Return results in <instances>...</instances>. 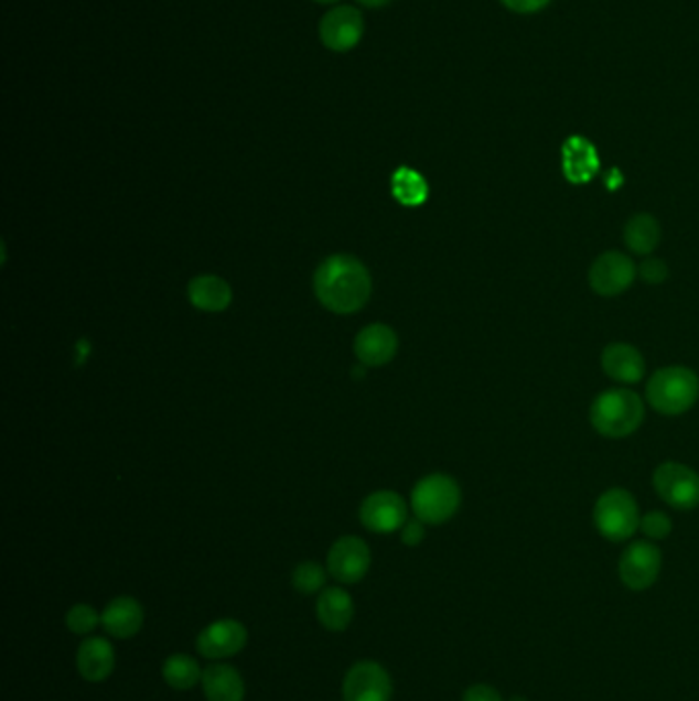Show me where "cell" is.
<instances>
[{
	"label": "cell",
	"mask_w": 699,
	"mask_h": 701,
	"mask_svg": "<svg viewBox=\"0 0 699 701\" xmlns=\"http://www.w3.org/2000/svg\"><path fill=\"white\" fill-rule=\"evenodd\" d=\"M314 292L324 308L335 314H353L372 295V276L357 257L333 255L322 261L314 276Z\"/></svg>",
	"instance_id": "6da1fadb"
},
{
	"label": "cell",
	"mask_w": 699,
	"mask_h": 701,
	"mask_svg": "<svg viewBox=\"0 0 699 701\" xmlns=\"http://www.w3.org/2000/svg\"><path fill=\"white\" fill-rule=\"evenodd\" d=\"M644 402L641 396L626 388H613L593 400L591 423L599 435L624 439L641 429Z\"/></svg>",
	"instance_id": "7a4b0ae2"
},
{
	"label": "cell",
	"mask_w": 699,
	"mask_h": 701,
	"mask_svg": "<svg viewBox=\"0 0 699 701\" xmlns=\"http://www.w3.org/2000/svg\"><path fill=\"white\" fill-rule=\"evenodd\" d=\"M699 398V378L689 367H663L646 384L648 405L667 417H677L691 409Z\"/></svg>",
	"instance_id": "3957f363"
},
{
	"label": "cell",
	"mask_w": 699,
	"mask_h": 701,
	"mask_svg": "<svg viewBox=\"0 0 699 701\" xmlns=\"http://www.w3.org/2000/svg\"><path fill=\"white\" fill-rule=\"evenodd\" d=\"M417 519L429 526H441L450 521L462 505V490L452 476L431 474L415 486L410 497Z\"/></svg>",
	"instance_id": "277c9868"
},
{
	"label": "cell",
	"mask_w": 699,
	"mask_h": 701,
	"mask_svg": "<svg viewBox=\"0 0 699 701\" xmlns=\"http://www.w3.org/2000/svg\"><path fill=\"white\" fill-rule=\"evenodd\" d=\"M641 519L636 498L624 488L603 493L593 509V521L599 533L610 541L630 540L641 529Z\"/></svg>",
	"instance_id": "5b68a950"
},
{
	"label": "cell",
	"mask_w": 699,
	"mask_h": 701,
	"mask_svg": "<svg viewBox=\"0 0 699 701\" xmlns=\"http://www.w3.org/2000/svg\"><path fill=\"white\" fill-rule=\"evenodd\" d=\"M655 490L673 509L691 511L699 505V474L679 462H665L656 467Z\"/></svg>",
	"instance_id": "8992f818"
},
{
	"label": "cell",
	"mask_w": 699,
	"mask_h": 701,
	"mask_svg": "<svg viewBox=\"0 0 699 701\" xmlns=\"http://www.w3.org/2000/svg\"><path fill=\"white\" fill-rule=\"evenodd\" d=\"M663 554L653 541L630 543L620 558V579L630 591H646L658 581Z\"/></svg>",
	"instance_id": "52a82bcc"
},
{
	"label": "cell",
	"mask_w": 699,
	"mask_h": 701,
	"mask_svg": "<svg viewBox=\"0 0 699 701\" xmlns=\"http://www.w3.org/2000/svg\"><path fill=\"white\" fill-rule=\"evenodd\" d=\"M392 691L390 675L374 660L353 665L343 679V701H390Z\"/></svg>",
	"instance_id": "ba28073f"
},
{
	"label": "cell",
	"mask_w": 699,
	"mask_h": 701,
	"mask_svg": "<svg viewBox=\"0 0 699 701\" xmlns=\"http://www.w3.org/2000/svg\"><path fill=\"white\" fill-rule=\"evenodd\" d=\"M372 567V552L362 538L345 536L333 543L326 556V570L338 583H359Z\"/></svg>",
	"instance_id": "9c48e42d"
},
{
	"label": "cell",
	"mask_w": 699,
	"mask_h": 701,
	"mask_svg": "<svg viewBox=\"0 0 699 701\" xmlns=\"http://www.w3.org/2000/svg\"><path fill=\"white\" fill-rule=\"evenodd\" d=\"M364 17L350 4L331 9L321 21V42L333 52H351L364 37Z\"/></svg>",
	"instance_id": "30bf717a"
},
{
	"label": "cell",
	"mask_w": 699,
	"mask_h": 701,
	"mask_svg": "<svg viewBox=\"0 0 699 701\" xmlns=\"http://www.w3.org/2000/svg\"><path fill=\"white\" fill-rule=\"evenodd\" d=\"M634 261L617 250H607L595 259L589 269V283L599 295H617L626 292L636 278Z\"/></svg>",
	"instance_id": "8fae6325"
},
{
	"label": "cell",
	"mask_w": 699,
	"mask_h": 701,
	"mask_svg": "<svg viewBox=\"0 0 699 701\" xmlns=\"http://www.w3.org/2000/svg\"><path fill=\"white\" fill-rule=\"evenodd\" d=\"M247 643V628L238 619L224 617V619L212 622L207 628L200 632L195 648L202 657L222 660V658L236 657Z\"/></svg>",
	"instance_id": "7c38bea8"
},
{
	"label": "cell",
	"mask_w": 699,
	"mask_h": 701,
	"mask_svg": "<svg viewBox=\"0 0 699 701\" xmlns=\"http://www.w3.org/2000/svg\"><path fill=\"white\" fill-rule=\"evenodd\" d=\"M408 507L405 498L392 490H379L365 498L359 519L374 533H392L407 524Z\"/></svg>",
	"instance_id": "4fadbf2b"
},
{
	"label": "cell",
	"mask_w": 699,
	"mask_h": 701,
	"mask_svg": "<svg viewBox=\"0 0 699 701\" xmlns=\"http://www.w3.org/2000/svg\"><path fill=\"white\" fill-rule=\"evenodd\" d=\"M76 669L88 683H101L116 669V648L107 638L90 636L76 650Z\"/></svg>",
	"instance_id": "5bb4252c"
},
{
	"label": "cell",
	"mask_w": 699,
	"mask_h": 701,
	"mask_svg": "<svg viewBox=\"0 0 699 701\" xmlns=\"http://www.w3.org/2000/svg\"><path fill=\"white\" fill-rule=\"evenodd\" d=\"M398 350V336L386 324H369L355 336V355L364 366L390 364Z\"/></svg>",
	"instance_id": "9a60e30c"
},
{
	"label": "cell",
	"mask_w": 699,
	"mask_h": 701,
	"mask_svg": "<svg viewBox=\"0 0 699 701\" xmlns=\"http://www.w3.org/2000/svg\"><path fill=\"white\" fill-rule=\"evenodd\" d=\"M601 169L598 148L583 136H570L562 147V173L570 183H589Z\"/></svg>",
	"instance_id": "2e32d148"
},
{
	"label": "cell",
	"mask_w": 699,
	"mask_h": 701,
	"mask_svg": "<svg viewBox=\"0 0 699 701\" xmlns=\"http://www.w3.org/2000/svg\"><path fill=\"white\" fill-rule=\"evenodd\" d=\"M101 626L117 640H130L144 626V610L133 597H117L103 610Z\"/></svg>",
	"instance_id": "e0dca14e"
},
{
	"label": "cell",
	"mask_w": 699,
	"mask_h": 701,
	"mask_svg": "<svg viewBox=\"0 0 699 701\" xmlns=\"http://www.w3.org/2000/svg\"><path fill=\"white\" fill-rule=\"evenodd\" d=\"M601 366L612 380L622 384H636L644 378L646 371L641 350L627 343L607 345L601 355Z\"/></svg>",
	"instance_id": "ac0fdd59"
},
{
	"label": "cell",
	"mask_w": 699,
	"mask_h": 701,
	"mask_svg": "<svg viewBox=\"0 0 699 701\" xmlns=\"http://www.w3.org/2000/svg\"><path fill=\"white\" fill-rule=\"evenodd\" d=\"M316 615L322 628L329 632H345L355 615V605L350 593L341 586H324L316 601Z\"/></svg>",
	"instance_id": "d6986e66"
},
{
	"label": "cell",
	"mask_w": 699,
	"mask_h": 701,
	"mask_svg": "<svg viewBox=\"0 0 699 701\" xmlns=\"http://www.w3.org/2000/svg\"><path fill=\"white\" fill-rule=\"evenodd\" d=\"M205 700L207 701H243L247 687L230 665H212L204 671L202 677Z\"/></svg>",
	"instance_id": "ffe728a7"
},
{
	"label": "cell",
	"mask_w": 699,
	"mask_h": 701,
	"mask_svg": "<svg viewBox=\"0 0 699 701\" xmlns=\"http://www.w3.org/2000/svg\"><path fill=\"white\" fill-rule=\"evenodd\" d=\"M191 304L204 312H222L230 306L233 302V290L228 281L218 276H200L191 279L190 290Z\"/></svg>",
	"instance_id": "44dd1931"
},
{
	"label": "cell",
	"mask_w": 699,
	"mask_h": 701,
	"mask_svg": "<svg viewBox=\"0 0 699 701\" xmlns=\"http://www.w3.org/2000/svg\"><path fill=\"white\" fill-rule=\"evenodd\" d=\"M624 240L627 249L634 255H650L660 242V226L650 214H636L627 219L624 228Z\"/></svg>",
	"instance_id": "7402d4cb"
},
{
	"label": "cell",
	"mask_w": 699,
	"mask_h": 701,
	"mask_svg": "<svg viewBox=\"0 0 699 701\" xmlns=\"http://www.w3.org/2000/svg\"><path fill=\"white\" fill-rule=\"evenodd\" d=\"M204 677L200 662L190 655H171L162 665V679L176 691H190Z\"/></svg>",
	"instance_id": "603a6c76"
},
{
	"label": "cell",
	"mask_w": 699,
	"mask_h": 701,
	"mask_svg": "<svg viewBox=\"0 0 699 701\" xmlns=\"http://www.w3.org/2000/svg\"><path fill=\"white\" fill-rule=\"evenodd\" d=\"M392 193L402 205H421L429 197V185L415 169L400 166L392 175Z\"/></svg>",
	"instance_id": "cb8c5ba5"
},
{
	"label": "cell",
	"mask_w": 699,
	"mask_h": 701,
	"mask_svg": "<svg viewBox=\"0 0 699 701\" xmlns=\"http://www.w3.org/2000/svg\"><path fill=\"white\" fill-rule=\"evenodd\" d=\"M293 589L302 595H314L321 593L326 584V570L316 562H302L295 567L292 574Z\"/></svg>",
	"instance_id": "d4e9b609"
},
{
	"label": "cell",
	"mask_w": 699,
	"mask_h": 701,
	"mask_svg": "<svg viewBox=\"0 0 699 701\" xmlns=\"http://www.w3.org/2000/svg\"><path fill=\"white\" fill-rule=\"evenodd\" d=\"M99 624H101V615L87 603H76L66 614V628L76 636H88L90 632L99 628Z\"/></svg>",
	"instance_id": "484cf974"
},
{
	"label": "cell",
	"mask_w": 699,
	"mask_h": 701,
	"mask_svg": "<svg viewBox=\"0 0 699 701\" xmlns=\"http://www.w3.org/2000/svg\"><path fill=\"white\" fill-rule=\"evenodd\" d=\"M641 531L648 540H665L673 531V521L663 511L646 513L641 519Z\"/></svg>",
	"instance_id": "4316f807"
},
{
	"label": "cell",
	"mask_w": 699,
	"mask_h": 701,
	"mask_svg": "<svg viewBox=\"0 0 699 701\" xmlns=\"http://www.w3.org/2000/svg\"><path fill=\"white\" fill-rule=\"evenodd\" d=\"M638 273H641V278L646 281V283H650V285H658V283H663L665 279L669 278V269H667V265L663 263L660 259H648V261H644L641 265V269H638Z\"/></svg>",
	"instance_id": "83f0119b"
},
{
	"label": "cell",
	"mask_w": 699,
	"mask_h": 701,
	"mask_svg": "<svg viewBox=\"0 0 699 701\" xmlns=\"http://www.w3.org/2000/svg\"><path fill=\"white\" fill-rule=\"evenodd\" d=\"M509 11L519 15H534L544 11L552 0H501Z\"/></svg>",
	"instance_id": "f1b7e54d"
},
{
	"label": "cell",
	"mask_w": 699,
	"mask_h": 701,
	"mask_svg": "<svg viewBox=\"0 0 699 701\" xmlns=\"http://www.w3.org/2000/svg\"><path fill=\"white\" fill-rule=\"evenodd\" d=\"M462 701H505L503 695L496 691L495 687L486 683H476L467 687L462 695Z\"/></svg>",
	"instance_id": "f546056e"
},
{
	"label": "cell",
	"mask_w": 699,
	"mask_h": 701,
	"mask_svg": "<svg viewBox=\"0 0 699 701\" xmlns=\"http://www.w3.org/2000/svg\"><path fill=\"white\" fill-rule=\"evenodd\" d=\"M424 540V527L421 519H415V521H407L402 527V541L407 546H419Z\"/></svg>",
	"instance_id": "4dcf8cb0"
},
{
	"label": "cell",
	"mask_w": 699,
	"mask_h": 701,
	"mask_svg": "<svg viewBox=\"0 0 699 701\" xmlns=\"http://www.w3.org/2000/svg\"><path fill=\"white\" fill-rule=\"evenodd\" d=\"M359 4H364L367 9H381V7H386V4H390L392 0H357Z\"/></svg>",
	"instance_id": "1f68e13d"
},
{
	"label": "cell",
	"mask_w": 699,
	"mask_h": 701,
	"mask_svg": "<svg viewBox=\"0 0 699 701\" xmlns=\"http://www.w3.org/2000/svg\"><path fill=\"white\" fill-rule=\"evenodd\" d=\"M314 2H319V4H326V7H331V4H338L341 0H314Z\"/></svg>",
	"instance_id": "d6a6232c"
},
{
	"label": "cell",
	"mask_w": 699,
	"mask_h": 701,
	"mask_svg": "<svg viewBox=\"0 0 699 701\" xmlns=\"http://www.w3.org/2000/svg\"><path fill=\"white\" fill-rule=\"evenodd\" d=\"M509 701H527V700H525V698H521V695H517V698H510Z\"/></svg>",
	"instance_id": "836d02e7"
}]
</instances>
